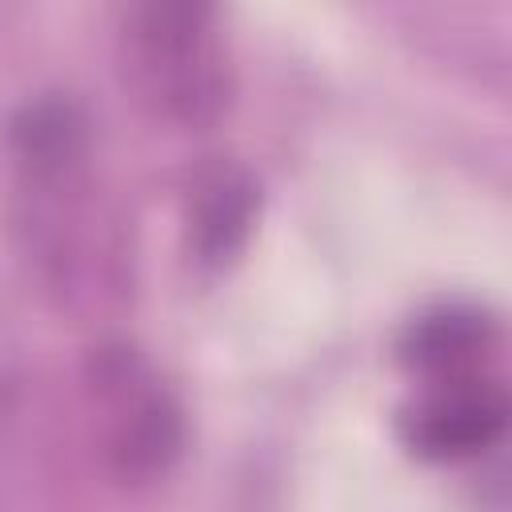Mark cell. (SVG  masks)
Here are the masks:
<instances>
[{
    "mask_svg": "<svg viewBox=\"0 0 512 512\" xmlns=\"http://www.w3.org/2000/svg\"><path fill=\"white\" fill-rule=\"evenodd\" d=\"M124 60L136 92L176 124H208L228 104V60L204 4H140L124 20Z\"/></svg>",
    "mask_w": 512,
    "mask_h": 512,
    "instance_id": "6da1fadb",
    "label": "cell"
},
{
    "mask_svg": "<svg viewBox=\"0 0 512 512\" xmlns=\"http://www.w3.org/2000/svg\"><path fill=\"white\" fill-rule=\"evenodd\" d=\"M108 408V464L124 484L156 480L184 448V412L172 392L128 352L112 348L96 364Z\"/></svg>",
    "mask_w": 512,
    "mask_h": 512,
    "instance_id": "7a4b0ae2",
    "label": "cell"
},
{
    "mask_svg": "<svg viewBox=\"0 0 512 512\" xmlns=\"http://www.w3.org/2000/svg\"><path fill=\"white\" fill-rule=\"evenodd\" d=\"M508 424V396L496 380H436L400 420L404 440L424 460H464L492 448Z\"/></svg>",
    "mask_w": 512,
    "mask_h": 512,
    "instance_id": "3957f363",
    "label": "cell"
},
{
    "mask_svg": "<svg viewBox=\"0 0 512 512\" xmlns=\"http://www.w3.org/2000/svg\"><path fill=\"white\" fill-rule=\"evenodd\" d=\"M12 152L32 188H72L88 156V120L72 100L44 96L12 120Z\"/></svg>",
    "mask_w": 512,
    "mask_h": 512,
    "instance_id": "277c9868",
    "label": "cell"
},
{
    "mask_svg": "<svg viewBox=\"0 0 512 512\" xmlns=\"http://www.w3.org/2000/svg\"><path fill=\"white\" fill-rule=\"evenodd\" d=\"M496 344V320L484 308L468 304H444L424 312L408 324L400 336V360L424 376L456 380L468 376L472 364H480Z\"/></svg>",
    "mask_w": 512,
    "mask_h": 512,
    "instance_id": "5b68a950",
    "label": "cell"
},
{
    "mask_svg": "<svg viewBox=\"0 0 512 512\" xmlns=\"http://www.w3.org/2000/svg\"><path fill=\"white\" fill-rule=\"evenodd\" d=\"M256 208H260V188L244 168L224 164V168L208 172L196 188V200H192V252H196V260L208 268L228 264L244 248L252 220H256Z\"/></svg>",
    "mask_w": 512,
    "mask_h": 512,
    "instance_id": "8992f818",
    "label": "cell"
}]
</instances>
